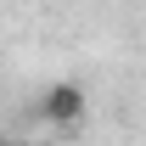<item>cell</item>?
Returning a JSON list of instances; mask_svg holds the SVG:
<instances>
[{
    "label": "cell",
    "instance_id": "obj_1",
    "mask_svg": "<svg viewBox=\"0 0 146 146\" xmlns=\"http://www.w3.org/2000/svg\"><path fill=\"white\" fill-rule=\"evenodd\" d=\"M84 112H90V96H84V84H73V79H56V84L39 90V118H45V124L73 129Z\"/></svg>",
    "mask_w": 146,
    "mask_h": 146
}]
</instances>
